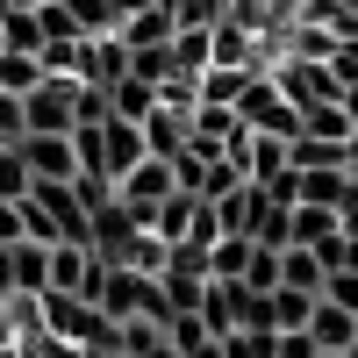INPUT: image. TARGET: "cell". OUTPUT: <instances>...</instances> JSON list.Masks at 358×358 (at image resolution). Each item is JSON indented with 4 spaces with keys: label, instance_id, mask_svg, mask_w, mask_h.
I'll return each mask as SVG.
<instances>
[{
    "label": "cell",
    "instance_id": "1",
    "mask_svg": "<svg viewBox=\"0 0 358 358\" xmlns=\"http://www.w3.org/2000/svg\"><path fill=\"white\" fill-rule=\"evenodd\" d=\"M79 129V79L50 72L36 94H22V136H72Z\"/></svg>",
    "mask_w": 358,
    "mask_h": 358
},
{
    "label": "cell",
    "instance_id": "2",
    "mask_svg": "<svg viewBox=\"0 0 358 358\" xmlns=\"http://www.w3.org/2000/svg\"><path fill=\"white\" fill-rule=\"evenodd\" d=\"M236 115H244V129L251 136H301V108H294L287 94H280V79H265V72H251L244 79V101H236Z\"/></svg>",
    "mask_w": 358,
    "mask_h": 358
},
{
    "label": "cell",
    "instance_id": "3",
    "mask_svg": "<svg viewBox=\"0 0 358 358\" xmlns=\"http://www.w3.org/2000/svg\"><path fill=\"white\" fill-rule=\"evenodd\" d=\"M0 294H50V244H0Z\"/></svg>",
    "mask_w": 358,
    "mask_h": 358
},
{
    "label": "cell",
    "instance_id": "4",
    "mask_svg": "<svg viewBox=\"0 0 358 358\" xmlns=\"http://www.w3.org/2000/svg\"><path fill=\"white\" fill-rule=\"evenodd\" d=\"M143 158H151V151H143V129L122 122V115H108V122H101V179L115 187V179H122L129 165H143Z\"/></svg>",
    "mask_w": 358,
    "mask_h": 358
},
{
    "label": "cell",
    "instance_id": "5",
    "mask_svg": "<svg viewBox=\"0 0 358 358\" xmlns=\"http://www.w3.org/2000/svg\"><path fill=\"white\" fill-rule=\"evenodd\" d=\"M22 158L36 179H79V143L72 136H22Z\"/></svg>",
    "mask_w": 358,
    "mask_h": 358
},
{
    "label": "cell",
    "instance_id": "6",
    "mask_svg": "<svg viewBox=\"0 0 358 358\" xmlns=\"http://www.w3.org/2000/svg\"><path fill=\"white\" fill-rule=\"evenodd\" d=\"M172 36H179V15H172V0H151L143 15H129V22H122V43H129V50H165Z\"/></svg>",
    "mask_w": 358,
    "mask_h": 358
},
{
    "label": "cell",
    "instance_id": "7",
    "mask_svg": "<svg viewBox=\"0 0 358 358\" xmlns=\"http://www.w3.org/2000/svg\"><path fill=\"white\" fill-rule=\"evenodd\" d=\"M143 151L151 158H187V108H151L143 115Z\"/></svg>",
    "mask_w": 358,
    "mask_h": 358
},
{
    "label": "cell",
    "instance_id": "8",
    "mask_svg": "<svg viewBox=\"0 0 358 358\" xmlns=\"http://www.w3.org/2000/svg\"><path fill=\"white\" fill-rule=\"evenodd\" d=\"M308 337H315V351H351V344H358V315H351V308H337V301H315Z\"/></svg>",
    "mask_w": 358,
    "mask_h": 358
},
{
    "label": "cell",
    "instance_id": "9",
    "mask_svg": "<svg viewBox=\"0 0 358 358\" xmlns=\"http://www.w3.org/2000/svg\"><path fill=\"white\" fill-rule=\"evenodd\" d=\"M322 280H330V265H322L315 251H301V244L280 251V287H294V294H308V301H322Z\"/></svg>",
    "mask_w": 358,
    "mask_h": 358
},
{
    "label": "cell",
    "instance_id": "10",
    "mask_svg": "<svg viewBox=\"0 0 358 358\" xmlns=\"http://www.w3.org/2000/svg\"><path fill=\"white\" fill-rule=\"evenodd\" d=\"M344 222H337V208H308V201H294V236L287 244H301V251H322V244H337Z\"/></svg>",
    "mask_w": 358,
    "mask_h": 358
},
{
    "label": "cell",
    "instance_id": "11",
    "mask_svg": "<svg viewBox=\"0 0 358 358\" xmlns=\"http://www.w3.org/2000/svg\"><path fill=\"white\" fill-rule=\"evenodd\" d=\"M351 108L344 101H315V108H301V136H322V143H351Z\"/></svg>",
    "mask_w": 358,
    "mask_h": 358
},
{
    "label": "cell",
    "instance_id": "12",
    "mask_svg": "<svg viewBox=\"0 0 358 358\" xmlns=\"http://www.w3.org/2000/svg\"><path fill=\"white\" fill-rule=\"evenodd\" d=\"M0 36H8L0 50H29V57H43V43H50L36 8H8V15H0Z\"/></svg>",
    "mask_w": 358,
    "mask_h": 358
},
{
    "label": "cell",
    "instance_id": "13",
    "mask_svg": "<svg viewBox=\"0 0 358 358\" xmlns=\"http://www.w3.org/2000/svg\"><path fill=\"white\" fill-rule=\"evenodd\" d=\"M351 194V172H294V201H308V208H344Z\"/></svg>",
    "mask_w": 358,
    "mask_h": 358
},
{
    "label": "cell",
    "instance_id": "14",
    "mask_svg": "<svg viewBox=\"0 0 358 358\" xmlns=\"http://www.w3.org/2000/svg\"><path fill=\"white\" fill-rule=\"evenodd\" d=\"M50 72H43V57H29V50H0V94H36Z\"/></svg>",
    "mask_w": 358,
    "mask_h": 358
},
{
    "label": "cell",
    "instance_id": "15",
    "mask_svg": "<svg viewBox=\"0 0 358 358\" xmlns=\"http://www.w3.org/2000/svg\"><path fill=\"white\" fill-rule=\"evenodd\" d=\"M108 108L122 115V122H136V129H143V115L158 108V86H143V79H115V86H108Z\"/></svg>",
    "mask_w": 358,
    "mask_h": 358
},
{
    "label": "cell",
    "instance_id": "16",
    "mask_svg": "<svg viewBox=\"0 0 358 358\" xmlns=\"http://www.w3.org/2000/svg\"><path fill=\"white\" fill-rule=\"evenodd\" d=\"M65 8H72V29H79V36H122L115 0H65Z\"/></svg>",
    "mask_w": 358,
    "mask_h": 358
},
{
    "label": "cell",
    "instance_id": "17",
    "mask_svg": "<svg viewBox=\"0 0 358 358\" xmlns=\"http://www.w3.org/2000/svg\"><path fill=\"white\" fill-rule=\"evenodd\" d=\"M251 236H222L215 251H208V280H244V265H251Z\"/></svg>",
    "mask_w": 358,
    "mask_h": 358
},
{
    "label": "cell",
    "instance_id": "18",
    "mask_svg": "<svg viewBox=\"0 0 358 358\" xmlns=\"http://www.w3.org/2000/svg\"><path fill=\"white\" fill-rule=\"evenodd\" d=\"M280 287V251H251V265H244V294H273Z\"/></svg>",
    "mask_w": 358,
    "mask_h": 358
},
{
    "label": "cell",
    "instance_id": "19",
    "mask_svg": "<svg viewBox=\"0 0 358 358\" xmlns=\"http://www.w3.org/2000/svg\"><path fill=\"white\" fill-rule=\"evenodd\" d=\"M273 330H236V337H222V358H273Z\"/></svg>",
    "mask_w": 358,
    "mask_h": 358
},
{
    "label": "cell",
    "instance_id": "20",
    "mask_svg": "<svg viewBox=\"0 0 358 358\" xmlns=\"http://www.w3.org/2000/svg\"><path fill=\"white\" fill-rule=\"evenodd\" d=\"M322 301H337V308L358 315V273H330V280H322Z\"/></svg>",
    "mask_w": 358,
    "mask_h": 358
},
{
    "label": "cell",
    "instance_id": "21",
    "mask_svg": "<svg viewBox=\"0 0 358 358\" xmlns=\"http://www.w3.org/2000/svg\"><path fill=\"white\" fill-rule=\"evenodd\" d=\"M330 72H337V86H358V36H344V43H337Z\"/></svg>",
    "mask_w": 358,
    "mask_h": 358
},
{
    "label": "cell",
    "instance_id": "22",
    "mask_svg": "<svg viewBox=\"0 0 358 358\" xmlns=\"http://www.w3.org/2000/svg\"><path fill=\"white\" fill-rule=\"evenodd\" d=\"M0 143H22V101L0 94Z\"/></svg>",
    "mask_w": 358,
    "mask_h": 358
},
{
    "label": "cell",
    "instance_id": "23",
    "mask_svg": "<svg viewBox=\"0 0 358 358\" xmlns=\"http://www.w3.org/2000/svg\"><path fill=\"white\" fill-rule=\"evenodd\" d=\"M143 8H151V0H115V15H122V22H129V15H143Z\"/></svg>",
    "mask_w": 358,
    "mask_h": 358
},
{
    "label": "cell",
    "instance_id": "24",
    "mask_svg": "<svg viewBox=\"0 0 358 358\" xmlns=\"http://www.w3.org/2000/svg\"><path fill=\"white\" fill-rule=\"evenodd\" d=\"M8 8H50V0H8Z\"/></svg>",
    "mask_w": 358,
    "mask_h": 358
},
{
    "label": "cell",
    "instance_id": "25",
    "mask_svg": "<svg viewBox=\"0 0 358 358\" xmlns=\"http://www.w3.org/2000/svg\"><path fill=\"white\" fill-rule=\"evenodd\" d=\"M0 358H22V344H0Z\"/></svg>",
    "mask_w": 358,
    "mask_h": 358
},
{
    "label": "cell",
    "instance_id": "26",
    "mask_svg": "<svg viewBox=\"0 0 358 358\" xmlns=\"http://www.w3.org/2000/svg\"><path fill=\"white\" fill-rule=\"evenodd\" d=\"M315 358H344V351H315Z\"/></svg>",
    "mask_w": 358,
    "mask_h": 358
},
{
    "label": "cell",
    "instance_id": "27",
    "mask_svg": "<svg viewBox=\"0 0 358 358\" xmlns=\"http://www.w3.org/2000/svg\"><path fill=\"white\" fill-rule=\"evenodd\" d=\"M344 358H358V344H351V351H344Z\"/></svg>",
    "mask_w": 358,
    "mask_h": 358
},
{
    "label": "cell",
    "instance_id": "28",
    "mask_svg": "<svg viewBox=\"0 0 358 358\" xmlns=\"http://www.w3.org/2000/svg\"><path fill=\"white\" fill-rule=\"evenodd\" d=\"M0 43H8V36H0Z\"/></svg>",
    "mask_w": 358,
    "mask_h": 358
}]
</instances>
